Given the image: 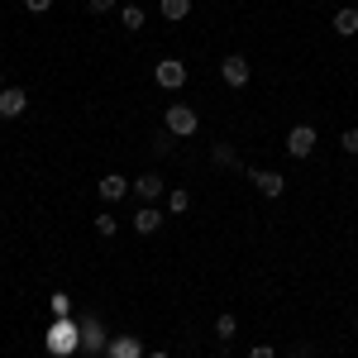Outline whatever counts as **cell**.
I'll return each instance as SVG.
<instances>
[{
    "mask_svg": "<svg viewBox=\"0 0 358 358\" xmlns=\"http://www.w3.org/2000/svg\"><path fill=\"white\" fill-rule=\"evenodd\" d=\"M201 129V120H196L192 106H167V134H177V138H187Z\"/></svg>",
    "mask_w": 358,
    "mask_h": 358,
    "instance_id": "obj_1",
    "label": "cell"
},
{
    "mask_svg": "<svg viewBox=\"0 0 358 358\" xmlns=\"http://www.w3.org/2000/svg\"><path fill=\"white\" fill-rule=\"evenodd\" d=\"M153 82L163 86V91H177V86H187V67H182L177 57H163V62L153 67Z\"/></svg>",
    "mask_w": 358,
    "mask_h": 358,
    "instance_id": "obj_2",
    "label": "cell"
},
{
    "mask_svg": "<svg viewBox=\"0 0 358 358\" xmlns=\"http://www.w3.org/2000/svg\"><path fill=\"white\" fill-rule=\"evenodd\" d=\"M244 177H248V182H253V187H258L263 196H273V201L287 192V177H277V172H263V167H248Z\"/></svg>",
    "mask_w": 358,
    "mask_h": 358,
    "instance_id": "obj_3",
    "label": "cell"
},
{
    "mask_svg": "<svg viewBox=\"0 0 358 358\" xmlns=\"http://www.w3.org/2000/svg\"><path fill=\"white\" fill-rule=\"evenodd\" d=\"M287 153H292V158H310V153H315V129H310V124H296V129L287 134Z\"/></svg>",
    "mask_w": 358,
    "mask_h": 358,
    "instance_id": "obj_4",
    "label": "cell"
},
{
    "mask_svg": "<svg viewBox=\"0 0 358 358\" xmlns=\"http://www.w3.org/2000/svg\"><path fill=\"white\" fill-rule=\"evenodd\" d=\"M220 77H224V86H248V77H253V67H248L239 53H229L220 62Z\"/></svg>",
    "mask_w": 358,
    "mask_h": 358,
    "instance_id": "obj_5",
    "label": "cell"
},
{
    "mask_svg": "<svg viewBox=\"0 0 358 358\" xmlns=\"http://www.w3.org/2000/svg\"><path fill=\"white\" fill-rule=\"evenodd\" d=\"M24 110H29V96L20 86H5V91H0V120H20Z\"/></svg>",
    "mask_w": 358,
    "mask_h": 358,
    "instance_id": "obj_6",
    "label": "cell"
},
{
    "mask_svg": "<svg viewBox=\"0 0 358 358\" xmlns=\"http://www.w3.org/2000/svg\"><path fill=\"white\" fill-rule=\"evenodd\" d=\"M134 192H138V201H143V206H153V201L167 192V182L158 177V172H143V177L134 182Z\"/></svg>",
    "mask_w": 358,
    "mask_h": 358,
    "instance_id": "obj_7",
    "label": "cell"
},
{
    "mask_svg": "<svg viewBox=\"0 0 358 358\" xmlns=\"http://www.w3.org/2000/svg\"><path fill=\"white\" fill-rule=\"evenodd\" d=\"M101 196H106V201L129 196V177H124V172H106V177H101Z\"/></svg>",
    "mask_w": 358,
    "mask_h": 358,
    "instance_id": "obj_8",
    "label": "cell"
},
{
    "mask_svg": "<svg viewBox=\"0 0 358 358\" xmlns=\"http://www.w3.org/2000/svg\"><path fill=\"white\" fill-rule=\"evenodd\" d=\"M334 34H339V38H354L358 34V10L354 5H344V10L334 15Z\"/></svg>",
    "mask_w": 358,
    "mask_h": 358,
    "instance_id": "obj_9",
    "label": "cell"
},
{
    "mask_svg": "<svg viewBox=\"0 0 358 358\" xmlns=\"http://www.w3.org/2000/svg\"><path fill=\"white\" fill-rule=\"evenodd\" d=\"M158 224H163V210H158V206H143V210L134 215V229H138V234H153Z\"/></svg>",
    "mask_w": 358,
    "mask_h": 358,
    "instance_id": "obj_10",
    "label": "cell"
},
{
    "mask_svg": "<svg viewBox=\"0 0 358 358\" xmlns=\"http://www.w3.org/2000/svg\"><path fill=\"white\" fill-rule=\"evenodd\" d=\"M187 15H192V0H163V20L177 24V20H187Z\"/></svg>",
    "mask_w": 358,
    "mask_h": 358,
    "instance_id": "obj_11",
    "label": "cell"
},
{
    "mask_svg": "<svg viewBox=\"0 0 358 358\" xmlns=\"http://www.w3.org/2000/svg\"><path fill=\"white\" fill-rule=\"evenodd\" d=\"M167 210H172V215H187V210H192V192H182V187L167 192Z\"/></svg>",
    "mask_w": 358,
    "mask_h": 358,
    "instance_id": "obj_12",
    "label": "cell"
},
{
    "mask_svg": "<svg viewBox=\"0 0 358 358\" xmlns=\"http://www.w3.org/2000/svg\"><path fill=\"white\" fill-rule=\"evenodd\" d=\"M120 24L129 29V34H138V29H143V10H138V5H124V10H120Z\"/></svg>",
    "mask_w": 358,
    "mask_h": 358,
    "instance_id": "obj_13",
    "label": "cell"
},
{
    "mask_svg": "<svg viewBox=\"0 0 358 358\" xmlns=\"http://www.w3.org/2000/svg\"><path fill=\"white\" fill-rule=\"evenodd\" d=\"M48 349H57V354H67V349H72V330H67V325H57V330L48 334Z\"/></svg>",
    "mask_w": 358,
    "mask_h": 358,
    "instance_id": "obj_14",
    "label": "cell"
},
{
    "mask_svg": "<svg viewBox=\"0 0 358 358\" xmlns=\"http://www.w3.org/2000/svg\"><path fill=\"white\" fill-rule=\"evenodd\" d=\"M234 334H239V320H234V315H220V320H215V339H224V344H229Z\"/></svg>",
    "mask_w": 358,
    "mask_h": 358,
    "instance_id": "obj_15",
    "label": "cell"
},
{
    "mask_svg": "<svg viewBox=\"0 0 358 358\" xmlns=\"http://www.w3.org/2000/svg\"><path fill=\"white\" fill-rule=\"evenodd\" d=\"M115 229H120V220H115L110 210H101V215H96V234H101V239H110Z\"/></svg>",
    "mask_w": 358,
    "mask_h": 358,
    "instance_id": "obj_16",
    "label": "cell"
},
{
    "mask_svg": "<svg viewBox=\"0 0 358 358\" xmlns=\"http://www.w3.org/2000/svg\"><path fill=\"white\" fill-rule=\"evenodd\" d=\"M110 358H138V344H134V339H115Z\"/></svg>",
    "mask_w": 358,
    "mask_h": 358,
    "instance_id": "obj_17",
    "label": "cell"
},
{
    "mask_svg": "<svg viewBox=\"0 0 358 358\" xmlns=\"http://www.w3.org/2000/svg\"><path fill=\"white\" fill-rule=\"evenodd\" d=\"M339 148H344V153H354V158H358V129H344V134H339Z\"/></svg>",
    "mask_w": 358,
    "mask_h": 358,
    "instance_id": "obj_18",
    "label": "cell"
},
{
    "mask_svg": "<svg viewBox=\"0 0 358 358\" xmlns=\"http://www.w3.org/2000/svg\"><path fill=\"white\" fill-rule=\"evenodd\" d=\"M86 344H91V349H101V320H91V325H86Z\"/></svg>",
    "mask_w": 358,
    "mask_h": 358,
    "instance_id": "obj_19",
    "label": "cell"
},
{
    "mask_svg": "<svg viewBox=\"0 0 358 358\" xmlns=\"http://www.w3.org/2000/svg\"><path fill=\"white\" fill-rule=\"evenodd\" d=\"M248 358H277V349H273V344H253V349H248Z\"/></svg>",
    "mask_w": 358,
    "mask_h": 358,
    "instance_id": "obj_20",
    "label": "cell"
},
{
    "mask_svg": "<svg viewBox=\"0 0 358 358\" xmlns=\"http://www.w3.org/2000/svg\"><path fill=\"white\" fill-rule=\"evenodd\" d=\"M86 5H91V15H110L115 10V0H86Z\"/></svg>",
    "mask_w": 358,
    "mask_h": 358,
    "instance_id": "obj_21",
    "label": "cell"
},
{
    "mask_svg": "<svg viewBox=\"0 0 358 358\" xmlns=\"http://www.w3.org/2000/svg\"><path fill=\"white\" fill-rule=\"evenodd\" d=\"M29 10H34V15H48V10H53V0H24Z\"/></svg>",
    "mask_w": 358,
    "mask_h": 358,
    "instance_id": "obj_22",
    "label": "cell"
},
{
    "mask_svg": "<svg viewBox=\"0 0 358 358\" xmlns=\"http://www.w3.org/2000/svg\"><path fill=\"white\" fill-rule=\"evenodd\" d=\"M148 358H167V354H163V349H153V354H148Z\"/></svg>",
    "mask_w": 358,
    "mask_h": 358,
    "instance_id": "obj_23",
    "label": "cell"
},
{
    "mask_svg": "<svg viewBox=\"0 0 358 358\" xmlns=\"http://www.w3.org/2000/svg\"><path fill=\"white\" fill-rule=\"evenodd\" d=\"M0 91H5V72H0Z\"/></svg>",
    "mask_w": 358,
    "mask_h": 358,
    "instance_id": "obj_24",
    "label": "cell"
},
{
    "mask_svg": "<svg viewBox=\"0 0 358 358\" xmlns=\"http://www.w3.org/2000/svg\"><path fill=\"white\" fill-rule=\"evenodd\" d=\"M354 330H358V315H354Z\"/></svg>",
    "mask_w": 358,
    "mask_h": 358,
    "instance_id": "obj_25",
    "label": "cell"
}]
</instances>
